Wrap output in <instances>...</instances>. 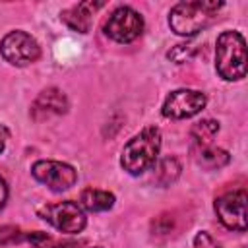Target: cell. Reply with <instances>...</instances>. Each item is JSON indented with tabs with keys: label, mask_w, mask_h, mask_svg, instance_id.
Segmentation results:
<instances>
[{
	"label": "cell",
	"mask_w": 248,
	"mask_h": 248,
	"mask_svg": "<svg viewBox=\"0 0 248 248\" xmlns=\"http://www.w3.org/2000/svg\"><path fill=\"white\" fill-rule=\"evenodd\" d=\"M23 238H25V234L21 232L19 227H14V225H2L0 227V246L14 244V242H19Z\"/></svg>",
	"instance_id": "obj_17"
},
{
	"label": "cell",
	"mask_w": 248,
	"mask_h": 248,
	"mask_svg": "<svg viewBox=\"0 0 248 248\" xmlns=\"http://www.w3.org/2000/svg\"><path fill=\"white\" fill-rule=\"evenodd\" d=\"M215 68L227 81H238L246 76V41L238 31H223L217 37Z\"/></svg>",
	"instance_id": "obj_3"
},
{
	"label": "cell",
	"mask_w": 248,
	"mask_h": 248,
	"mask_svg": "<svg viewBox=\"0 0 248 248\" xmlns=\"http://www.w3.org/2000/svg\"><path fill=\"white\" fill-rule=\"evenodd\" d=\"M79 203L87 211H107L114 205V194L99 188H87L79 194Z\"/></svg>",
	"instance_id": "obj_13"
},
{
	"label": "cell",
	"mask_w": 248,
	"mask_h": 248,
	"mask_svg": "<svg viewBox=\"0 0 248 248\" xmlns=\"http://www.w3.org/2000/svg\"><path fill=\"white\" fill-rule=\"evenodd\" d=\"M68 99L58 87H46L39 93L31 107V116L35 120H43L50 114H64L68 110Z\"/></svg>",
	"instance_id": "obj_10"
},
{
	"label": "cell",
	"mask_w": 248,
	"mask_h": 248,
	"mask_svg": "<svg viewBox=\"0 0 248 248\" xmlns=\"http://www.w3.org/2000/svg\"><path fill=\"white\" fill-rule=\"evenodd\" d=\"M37 213L41 219H45L48 225H52L60 232L76 234V232H81L85 227V213L81 205H78L72 200L41 205Z\"/></svg>",
	"instance_id": "obj_4"
},
{
	"label": "cell",
	"mask_w": 248,
	"mask_h": 248,
	"mask_svg": "<svg viewBox=\"0 0 248 248\" xmlns=\"http://www.w3.org/2000/svg\"><path fill=\"white\" fill-rule=\"evenodd\" d=\"M6 200H8V184H6V180L0 176V207H4Z\"/></svg>",
	"instance_id": "obj_21"
},
{
	"label": "cell",
	"mask_w": 248,
	"mask_h": 248,
	"mask_svg": "<svg viewBox=\"0 0 248 248\" xmlns=\"http://www.w3.org/2000/svg\"><path fill=\"white\" fill-rule=\"evenodd\" d=\"M223 8V2L215 0H190L178 2L170 8L169 25L176 35L192 37L213 23L217 12Z\"/></svg>",
	"instance_id": "obj_1"
},
{
	"label": "cell",
	"mask_w": 248,
	"mask_h": 248,
	"mask_svg": "<svg viewBox=\"0 0 248 248\" xmlns=\"http://www.w3.org/2000/svg\"><path fill=\"white\" fill-rule=\"evenodd\" d=\"M105 4L103 2H93V0H87V2H79L68 10H64L60 14V19L74 31H79V33H87L91 29V23H93V16L97 10H101Z\"/></svg>",
	"instance_id": "obj_11"
},
{
	"label": "cell",
	"mask_w": 248,
	"mask_h": 248,
	"mask_svg": "<svg viewBox=\"0 0 248 248\" xmlns=\"http://www.w3.org/2000/svg\"><path fill=\"white\" fill-rule=\"evenodd\" d=\"M205 103H207L205 93L198 89H176L167 95L161 112L165 118L182 120V118H190L202 112Z\"/></svg>",
	"instance_id": "obj_7"
},
{
	"label": "cell",
	"mask_w": 248,
	"mask_h": 248,
	"mask_svg": "<svg viewBox=\"0 0 248 248\" xmlns=\"http://www.w3.org/2000/svg\"><path fill=\"white\" fill-rule=\"evenodd\" d=\"M159 149H161V130L157 126H147L124 145L120 155V165L126 172L138 176L155 165Z\"/></svg>",
	"instance_id": "obj_2"
},
{
	"label": "cell",
	"mask_w": 248,
	"mask_h": 248,
	"mask_svg": "<svg viewBox=\"0 0 248 248\" xmlns=\"http://www.w3.org/2000/svg\"><path fill=\"white\" fill-rule=\"evenodd\" d=\"M198 50V45L196 43H180L176 46H172L169 52H167V58L176 62V64H182V62H188L190 58H194Z\"/></svg>",
	"instance_id": "obj_16"
},
{
	"label": "cell",
	"mask_w": 248,
	"mask_h": 248,
	"mask_svg": "<svg viewBox=\"0 0 248 248\" xmlns=\"http://www.w3.org/2000/svg\"><path fill=\"white\" fill-rule=\"evenodd\" d=\"M215 213L227 229L244 232L246 231V192L232 190V192L221 194L215 200Z\"/></svg>",
	"instance_id": "obj_9"
},
{
	"label": "cell",
	"mask_w": 248,
	"mask_h": 248,
	"mask_svg": "<svg viewBox=\"0 0 248 248\" xmlns=\"http://www.w3.org/2000/svg\"><path fill=\"white\" fill-rule=\"evenodd\" d=\"M103 29L116 43H132L143 33V17L134 8L120 6L108 16Z\"/></svg>",
	"instance_id": "obj_6"
},
{
	"label": "cell",
	"mask_w": 248,
	"mask_h": 248,
	"mask_svg": "<svg viewBox=\"0 0 248 248\" xmlns=\"http://www.w3.org/2000/svg\"><path fill=\"white\" fill-rule=\"evenodd\" d=\"M31 174L35 176V180H39L41 184H45L52 192L68 190L78 180L76 169L68 163H62V161H46V159L37 161L31 167Z\"/></svg>",
	"instance_id": "obj_8"
},
{
	"label": "cell",
	"mask_w": 248,
	"mask_h": 248,
	"mask_svg": "<svg viewBox=\"0 0 248 248\" xmlns=\"http://www.w3.org/2000/svg\"><path fill=\"white\" fill-rule=\"evenodd\" d=\"M194 246L196 248H221L207 232H198L196 238H194Z\"/></svg>",
	"instance_id": "obj_19"
},
{
	"label": "cell",
	"mask_w": 248,
	"mask_h": 248,
	"mask_svg": "<svg viewBox=\"0 0 248 248\" xmlns=\"http://www.w3.org/2000/svg\"><path fill=\"white\" fill-rule=\"evenodd\" d=\"M180 176V163L174 157H163L155 169V180L161 186H170Z\"/></svg>",
	"instance_id": "obj_15"
},
{
	"label": "cell",
	"mask_w": 248,
	"mask_h": 248,
	"mask_svg": "<svg viewBox=\"0 0 248 248\" xmlns=\"http://www.w3.org/2000/svg\"><path fill=\"white\" fill-rule=\"evenodd\" d=\"M217 132H219V122L217 120H202V122L194 124L192 130H190V138L194 141V147L209 145L211 140L217 136Z\"/></svg>",
	"instance_id": "obj_14"
},
{
	"label": "cell",
	"mask_w": 248,
	"mask_h": 248,
	"mask_svg": "<svg viewBox=\"0 0 248 248\" xmlns=\"http://www.w3.org/2000/svg\"><path fill=\"white\" fill-rule=\"evenodd\" d=\"M8 140H10V130H8L4 124H0V153L4 151V147H6Z\"/></svg>",
	"instance_id": "obj_20"
},
{
	"label": "cell",
	"mask_w": 248,
	"mask_h": 248,
	"mask_svg": "<svg viewBox=\"0 0 248 248\" xmlns=\"http://www.w3.org/2000/svg\"><path fill=\"white\" fill-rule=\"evenodd\" d=\"M0 54L12 66H27L41 56V46L29 33L16 29L0 41Z\"/></svg>",
	"instance_id": "obj_5"
},
{
	"label": "cell",
	"mask_w": 248,
	"mask_h": 248,
	"mask_svg": "<svg viewBox=\"0 0 248 248\" xmlns=\"http://www.w3.org/2000/svg\"><path fill=\"white\" fill-rule=\"evenodd\" d=\"M194 159L196 163L202 167V169H207V170H215V169H221L225 167L229 161H231V155L221 149V147H215V145H200L194 149Z\"/></svg>",
	"instance_id": "obj_12"
},
{
	"label": "cell",
	"mask_w": 248,
	"mask_h": 248,
	"mask_svg": "<svg viewBox=\"0 0 248 248\" xmlns=\"http://www.w3.org/2000/svg\"><path fill=\"white\" fill-rule=\"evenodd\" d=\"M25 240H29L35 248H58V244L52 240V236H48L46 232H41V231L25 234Z\"/></svg>",
	"instance_id": "obj_18"
}]
</instances>
